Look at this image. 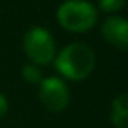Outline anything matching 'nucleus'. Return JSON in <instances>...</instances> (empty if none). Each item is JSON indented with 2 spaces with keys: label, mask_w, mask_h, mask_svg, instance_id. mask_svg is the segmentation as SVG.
I'll return each mask as SVG.
<instances>
[{
  "label": "nucleus",
  "mask_w": 128,
  "mask_h": 128,
  "mask_svg": "<svg viewBox=\"0 0 128 128\" xmlns=\"http://www.w3.org/2000/svg\"><path fill=\"white\" fill-rule=\"evenodd\" d=\"M102 32L104 39L109 44H112L114 47L120 50L128 49V23L120 16H110L106 20V23L102 24Z\"/></svg>",
  "instance_id": "39448f33"
},
{
  "label": "nucleus",
  "mask_w": 128,
  "mask_h": 128,
  "mask_svg": "<svg viewBox=\"0 0 128 128\" xmlns=\"http://www.w3.org/2000/svg\"><path fill=\"white\" fill-rule=\"evenodd\" d=\"M39 100L49 112H62L70 104V92L60 78H46L41 81Z\"/></svg>",
  "instance_id": "20e7f679"
},
{
  "label": "nucleus",
  "mask_w": 128,
  "mask_h": 128,
  "mask_svg": "<svg viewBox=\"0 0 128 128\" xmlns=\"http://www.w3.org/2000/svg\"><path fill=\"white\" fill-rule=\"evenodd\" d=\"M60 26L72 32H84L97 21V10L86 0H66L57 10Z\"/></svg>",
  "instance_id": "f03ea898"
},
{
  "label": "nucleus",
  "mask_w": 128,
  "mask_h": 128,
  "mask_svg": "<svg viewBox=\"0 0 128 128\" xmlns=\"http://www.w3.org/2000/svg\"><path fill=\"white\" fill-rule=\"evenodd\" d=\"M96 57L89 46L83 42H73L58 52L55 58V68L68 80H84L92 73Z\"/></svg>",
  "instance_id": "f257e3e1"
},
{
  "label": "nucleus",
  "mask_w": 128,
  "mask_h": 128,
  "mask_svg": "<svg viewBox=\"0 0 128 128\" xmlns=\"http://www.w3.org/2000/svg\"><path fill=\"white\" fill-rule=\"evenodd\" d=\"M125 0H99V6L107 13H114L123 8Z\"/></svg>",
  "instance_id": "6e6552de"
},
{
  "label": "nucleus",
  "mask_w": 128,
  "mask_h": 128,
  "mask_svg": "<svg viewBox=\"0 0 128 128\" xmlns=\"http://www.w3.org/2000/svg\"><path fill=\"white\" fill-rule=\"evenodd\" d=\"M110 120L115 128H128V94H120L112 100Z\"/></svg>",
  "instance_id": "423d86ee"
},
{
  "label": "nucleus",
  "mask_w": 128,
  "mask_h": 128,
  "mask_svg": "<svg viewBox=\"0 0 128 128\" xmlns=\"http://www.w3.org/2000/svg\"><path fill=\"white\" fill-rule=\"evenodd\" d=\"M26 55L34 65H47L54 60L55 55V42L49 31L44 28H31L23 39Z\"/></svg>",
  "instance_id": "7ed1b4c3"
},
{
  "label": "nucleus",
  "mask_w": 128,
  "mask_h": 128,
  "mask_svg": "<svg viewBox=\"0 0 128 128\" xmlns=\"http://www.w3.org/2000/svg\"><path fill=\"white\" fill-rule=\"evenodd\" d=\"M21 75L23 78L26 80V81L32 83V84H41L42 81V72L39 70L38 65H34V63H26V65H23L21 68Z\"/></svg>",
  "instance_id": "0eeeda50"
},
{
  "label": "nucleus",
  "mask_w": 128,
  "mask_h": 128,
  "mask_svg": "<svg viewBox=\"0 0 128 128\" xmlns=\"http://www.w3.org/2000/svg\"><path fill=\"white\" fill-rule=\"evenodd\" d=\"M6 112H8V102H6L5 96L0 92V120L6 115Z\"/></svg>",
  "instance_id": "1a4fd4ad"
}]
</instances>
